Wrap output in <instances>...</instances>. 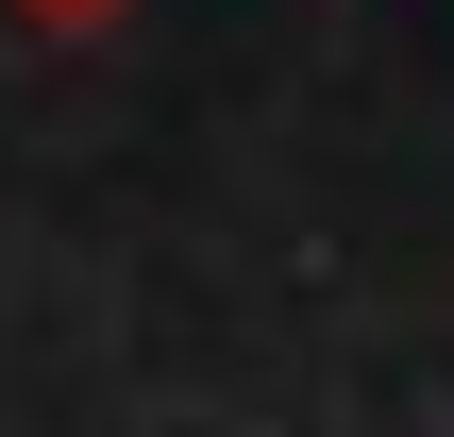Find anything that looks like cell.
Here are the masks:
<instances>
[{
  "label": "cell",
  "instance_id": "6da1fadb",
  "mask_svg": "<svg viewBox=\"0 0 454 437\" xmlns=\"http://www.w3.org/2000/svg\"><path fill=\"white\" fill-rule=\"evenodd\" d=\"M0 17H17V34H67V51H84V34H118L135 0H0Z\"/></svg>",
  "mask_w": 454,
  "mask_h": 437
}]
</instances>
